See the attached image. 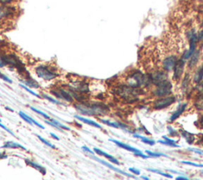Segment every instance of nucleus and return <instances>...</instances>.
<instances>
[{"instance_id": "nucleus-17", "label": "nucleus", "mask_w": 203, "mask_h": 180, "mask_svg": "<svg viewBox=\"0 0 203 180\" xmlns=\"http://www.w3.org/2000/svg\"><path fill=\"white\" fill-rule=\"evenodd\" d=\"M94 152H95L96 154H98V156H104V157H106V159H108V160H110L112 164H118V165H119V164H120L119 161H118V160H117L116 158H114V156H110V155H109V154L106 153V152H104L103 151H102V150L98 149V148H94Z\"/></svg>"}, {"instance_id": "nucleus-33", "label": "nucleus", "mask_w": 203, "mask_h": 180, "mask_svg": "<svg viewBox=\"0 0 203 180\" xmlns=\"http://www.w3.org/2000/svg\"><path fill=\"white\" fill-rule=\"evenodd\" d=\"M145 152H146L147 154H148V156H152V157H160V156H166L165 154H163V153H159V152H151V151H145Z\"/></svg>"}, {"instance_id": "nucleus-47", "label": "nucleus", "mask_w": 203, "mask_h": 180, "mask_svg": "<svg viewBox=\"0 0 203 180\" xmlns=\"http://www.w3.org/2000/svg\"><path fill=\"white\" fill-rule=\"evenodd\" d=\"M163 138L165 140H167V141H169V142H172V143H175V140H173L171 139H169L167 137H165V136H163Z\"/></svg>"}, {"instance_id": "nucleus-8", "label": "nucleus", "mask_w": 203, "mask_h": 180, "mask_svg": "<svg viewBox=\"0 0 203 180\" xmlns=\"http://www.w3.org/2000/svg\"><path fill=\"white\" fill-rule=\"evenodd\" d=\"M189 38H190V47L189 49L187 50L183 54V58L184 60H187V59H189L190 57L192 56L194 53L195 52V49H196V42L198 41V36L197 34L195 33L194 31H191L190 32V35H189Z\"/></svg>"}, {"instance_id": "nucleus-46", "label": "nucleus", "mask_w": 203, "mask_h": 180, "mask_svg": "<svg viewBox=\"0 0 203 180\" xmlns=\"http://www.w3.org/2000/svg\"><path fill=\"white\" fill-rule=\"evenodd\" d=\"M6 46V42L3 40H0V53L2 52V47Z\"/></svg>"}, {"instance_id": "nucleus-53", "label": "nucleus", "mask_w": 203, "mask_h": 180, "mask_svg": "<svg viewBox=\"0 0 203 180\" xmlns=\"http://www.w3.org/2000/svg\"><path fill=\"white\" fill-rule=\"evenodd\" d=\"M200 122H201V124L202 125V126H203V115H202V117H201V120H200Z\"/></svg>"}, {"instance_id": "nucleus-3", "label": "nucleus", "mask_w": 203, "mask_h": 180, "mask_svg": "<svg viewBox=\"0 0 203 180\" xmlns=\"http://www.w3.org/2000/svg\"><path fill=\"white\" fill-rule=\"evenodd\" d=\"M115 93L125 100L132 102L137 99L139 92L136 88H134L129 85H122L116 88Z\"/></svg>"}, {"instance_id": "nucleus-32", "label": "nucleus", "mask_w": 203, "mask_h": 180, "mask_svg": "<svg viewBox=\"0 0 203 180\" xmlns=\"http://www.w3.org/2000/svg\"><path fill=\"white\" fill-rule=\"evenodd\" d=\"M30 109H32L33 111H34L35 113H38V114H40V115H41V116H42V117H45V118H46V119H49H49H50V118H51V117H49V116L48 115V114H46V113H44V112L41 111V110H39V109H36V108L32 107V106H31Z\"/></svg>"}, {"instance_id": "nucleus-57", "label": "nucleus", "mask_w": 203, "mask_h": 180, "mask_svg": "<svg viewBox=\"0 0 203 180\" xmlns=\"http://www.w3.org/2000/svg\"><path fill=\"white\" fill-rule=\"evenodd\" d=\"M1 74H2V73H1V72H0V75H1Z\"/></svg>"}, {"instance_id": "nucleus-16", "label": "nucleus", "mask_w": 203, "mask_h": 180, "mask_svg": "<svg viewBox=\"0 0 203 180\" xmlns=\"http://www.w3.org/2000/svg\"><path fill=\"white\" fill-rule=\"evenodd\" d=\"M109 140H110V141H111V142H113V143H114V144H115L116 145H118V147H120V148H123V149L127 150V151H129V152H133L134 154L140 153V152H141L140 150L136 149V148H133V147H131V146H129V144H124V143H122V142L118 141V140H116L110 139Z\"/></svg>"}, {"instance_id": "nucleus-5", "label": "nucleus", "mask_w": 203, "mask_h": 180, "mask_svg": "<svg viewBox=\"0 0 203 180\" xmlns=\"http://www.w3.org/2000/svg\"><path fill=\"white\" fill-rule=\"evenodd\" d=\"M35 72L39 78L46 81L53 80L58 76V74L56 73L53 68H51L47 65H40L37 67L35 69Z\"/></svg>"}, {"instance_id": "nucleus-4", "label": "nucleus", "mask_w": 203, "mask_h": 180, "mask_svg": "<svg viewBox=\"0 0 203 180\" xmlns=\"http://www.w3.org/2000/svg\"><path fill=\"white\" fill-rule=\"evenodd\" d=\"M0 57L2 58L5 64H7L11 68H16L19 72L23 73L24 71H26V68H25L22 61H21L16 54H14V53H9V54L3 53L0 56Z\"/></svg>"}, {"instance_id": "nucleus-1", "label": "nucleus", "mask_w": 203, "mask_h": 180, "mask_svg": "<svg viewBox=\"0 0 203 180\" xmlns=\"http://www.w3.org/2000/svg\"><path fill=\"white\" fill-rule=\"evenodd\" d=\"M75 108L79 113L88 116L105 115L109 111L107 106L102 102H81L75 104Z\"/></svg>"}, {"instance_id": "nucleus-50", "label": "nucleus", "mask_w": 203, "mask_h": 180, "mask_svg": "<svg viewBox=\"0 0 203 180\" xmlns=\"http://www.w3.org/2000/svg\"><path fill=\"white\" fill-rule=\"evenodd\" d=\"M5 65H6V64H5V63L3 62V61L2 60V58L0 57V68H3Z\"/></svg>"}, {"instance_id": "nucleus-38", "label": "nucleus", "mask_w": 203, "mask_h": 180, "mask_svg": "<svg viewBox=\"0 0 203 180\" xmlns=\"http://www.w3.org/2000/svg\"><path fill=\"white\" fill-rule=\"evenodd\" d=\"M37 137L39 138V140H41V141L42 142L43 144H45V145L49 146V147H50L51 148H55V146L53 145V144H50V143H49V141H47L46 140L44 139V138H43V137H41L40 135H37Z\"/></svg>"}, {"instance_id": "nucleus-18", "label": "nucleus", "mask_w": 203, "mask_h": 180, "mask_svg": "<svg viewBox=\"0 0 203 180\" xmlns=\"http://www.w3.org/2000/svg\"><path fill=\"white\" fill-rule=\"evenodd\" d=\"M75 117L76 118V119L81 121V122H83V123L88 124V125H89V126H93V127L98 128V129H102V126H100L99 124H98L97 122H94V121H92V120L87 119V118H85V117H81V116H78V115H75Z\"/></svg>"}, {"instance_id": "nucleus-36", "label": "nucleus", "mask_w": 203, "mask_h": 180, "mask_svg": "<svg viewBox=\"0 0 203 180\" xmlns=\"http://www.w3.org/2000/svg\"><path fill=\"white\" fill-rule=\"evenodd\" d=\"M196 107L200 110H203V96L199 98L196 102Z\"/></svg>"}, {"instance_id": "nucleus-28", "label": "nucleus", "mask_w": 203, "mask_h": 180, "mask_svg": "<svg viewBox=\"0 0 203 180\" xmlns=\"http://www.w3.org/2000/svg\"><path fill=\"white\" fill-rule=\"evenodd\" d=\"M42 98H43V99H46V100H48V101H49V102H52V103L55 104V105L64 106L63 103H62V102H59V101H58V100H56V99H53V98L49 97V95H47L46 94H43V95H42Z\"/></svg>"}, {"instance_id": "nucleus-51", "label": "nucleus", "mask_w": 203, "mask_h": 180, "mask_svg": "<svg viewBox=\"0 0 203 180\" xmlns=\"http://www.w3.org/2000/svg\"><path fill=\"white\" fill-rule=\"evenodd\" d=\"M176 179L177 180H180V179H182V180H188L189 179V178H187V177H177L176 178Z\"/></svg>"}, {"instance_id": "nucleus-26", "label": "nucleus", "mask_w": 203, "mask_h": 180, "mask_svg": "<svg viewBox=\"0 0 203 180\" xmlns=\"http://www.w3.org/2000/svg\"><path fill=\"white\" fill-rule=\"evenodd\" d=\"M203 78V68H201V69H199L197 72L195 73L194 77V81L195 83H200L201 81V79Z\"/></svg>"}, {"instance_id": "nucleus-41", "label": "nucleus", "mask_w": 203, "mask_h": 180, "mask_svg": "<svg viewBox=\"0 0 203 180\" xmlns=\"http://www.w3.org/2000/svg\"><path fill=\"white\" fill-rule=\"evenodd\" d=\"M29 119H30L31 121H32V122H33V123L34 124L35 126H37V127L41 128V129H42V130H44V129H45V127H44V126H41V124H39L38 122H36V121H35L34 119H33L32 117H29Z\"/></svg>"}, {"instance_id": "nucleus-42", "label": "nucleus", "mask_w": 203, "mask_h": 180, "mask_svg": "<svg viewBox=\"0 0 203 180\" xmlns=\"http://www.w3.org/2000/svg\"><path fill=\"white\" fill-rule=\"evenodd\" d=\"M82 149H83L85 152H88V153L91 154V155H93L94 152H93V151H91V150L90 149V148H88V147H86V146H83V147H82Z\"/></svg>"}, {"instance_id": "nucleus-52", "label": "nucleus", "mask_w": 203, "mask_h": 180, "mask_svg": "<svg viewBox=\"0 0 203 180\" xmlns=\"http://www.w3.org/2000/svg\"><path fill=\"white\" fill-rule=\"evenodd\" d=\"M198 87L201 90V91H203V82H202V83H201V84L198 86Z\"/></svg>"}, {"instance_id": "nucleus-9", "label": "nucleus", "mask_w": 203, "mask_h": 180, "mask_svg": "<svg viewBox=\"0 0 203 180\" xmlns=\"http://www.w3.org/2000/svg\"><path fill=\"white\" fill-rule=\"evenodd\" d=\"M171 89H172V84L169 81L166 80L163 83L159 84L158 87L155 90L154 94L159 97H163L166 95L171 94Z\"/></svg>"}, {"instance_id": "nucleus-10", "label": "nucleus", "mask_w": 203, "mask_h": 180, "mask_svg": "<svg viewBox=\"0 0 203 180\" xmlns=\"http://www.w3.org/2000/svg\"><path fill=\"white\" fill-rule=\"evenodd\" d=\"M51 93H53V95H55L56 97L61 100H64L68 102H72L74 100L73 97L71 96L68 90H65L63 88H57L55 90H52Z\"/></svg>"}, {"instance_id": "nucleus-34", "label": "nucleus", "mask_w": 203, "mask_h": 180, "mask_svg": "<svg viewBox=\"0 0 203 180\" xmlns=\"http://www.w3.org/2000/svg\"><path fill=\"white\" fill-rule=\"evenodd\" d=\"M19 86H20L21 87H22V88H23V89H24V90H26V91L27 92H29V93H30L32 95H33V96H35V97L40 98V96H39V95H37V94L35 93L34 91H33L32 90L29 89L28 87H27V86L24 85V84H22V83H20V84H19Z\"/></svg>"}, {"instance_id": "nucleus-12", "label": "nucleus", "mask_w": 203, "mask_h": 180, "mask_svg": "<svg viewBox=\"0 0 203 180\" xmlns=\"http://www.w3.org/2000/svg\"><path fill=\"white\" fill-rule=\"evenodd\" d=\"M90 157L91 158V159H93V160H96L97 162H98V163H100V164H102V165H104V166L107 167V168H110V169H112V170H114V171L118 172V173H119V174H122V175H125V176H127V177H130V178H136V177H135V176L132 175L128 174L127 172H125V171H123L120 170V169H118V168H114V166H112L111 164H108L107 162H106V161H104V160H100V159L97 158V157H96V156H93V155H91V156H90Z\"/></svg>"}, {"instance_id": "nucleus-48", "label": "nucleus", "mask_w": 203, "mask_h": 180, "mask_svg": "<svg viewBox=\"0 0 203 180\" xmlns=\"http://www.w3.org/2000/svg\"><path fill=\"white\" fill-rule=\"evenodd\" d=\"M6 158H7V156H6V154L0 152V160H2V159H6Z\"/></svg>"}, {"instance_id": "nucleus-49", "label": "nucleus", "mask_w": 203, "mask_h": 180, "mask_svg": "<svg viewBox=\"0 0 203 180\" xmlns=\"http://www.w3.org/2000/svg\"><path fill=\"white\" fill-rule=\"evenodd\" d=\"M50 136H51V137H52L54 138V139L57 140H60L59 137H57V135H55V134H54V133H51Z\"/></svg>"}, {"instance_id": "nucleus-11", "label": "nucleus", "mask_w": 203, "mask_h": 180, "mask_svg": "<svg viewBox=\"0 0 203 180\" xmlns=\"http://www.w3.org/2000/svg\"><path fill=\"white\" fill-rule=\"evenodd\" d=\"M175 99L174 97H165L163 98V99H157V101L155 102L154 104H153V106H154L155 109H163V108L168 107L169 106H171V104H173L175 102Z\"/></svg>"}, {"instance_id": "nucleus-19", "label": "nucleus", "mask_w": 203, "mask_h": 180, "mask_svg": "<svg viewBox=\"0 0 203 180\" xmlns=\"http://www.w3.org/2000/svg\"><path fill=\"white\" fill-rule=\"evenodd\" d=\"M100 122H102V123L105 124V125H106V126H110V127H114L116 128V129H122V130L129 132L128 130H126V126L122 125V124L118 123V122H110V121H108V120H103V119H100Z\"/></svg>"}, {"instance_id": "nucleus-21", "label": "nucleus", "mask_w": 203, "mask_h": 180, "mask_svg": "<svg viewBox=\"0 0 203 180\" xmlns=\"http://www.w3.org/2000/svg\"><path fill=\"white\" fill-rule=\"evenodd\" d=\"M186 107H187V103H184L183 104V105H181L180 107L179 108V109H177L176 111H175V113H173L172 115L171 116V117H170V121H171V122H174L175 120H176L177 118L183 113V111L185 110Z\"/></svg>"}, {"instance_id": "nucleus-54", "label": "nucleus", "mask_w": 203, "mask_h": 180, "mask_svg": "<svg viewBox=\"0 0 203 180\" xmlns=\"http://www.w3.org/2000/svg\"><path fill=\"white\" fill-rule=\"evenodd\" d=\"M141 178H144V179H148V178H147V177H144V176H141Z\"/></svg>"}, {"instance_id": "nucleus-20", "label": "nucleus", "mask_w": 203, "mask_h": 180, "mask_svg": "<svg viewBox=\"0 0 203 180\" xmlns=\"http://www.w3.org/2000/svg\"><path fill=\"white\" fill-rule=\"evenodd\" d=\"M26 163L27 165L32 167L33 168H34L35 170H37L38 171L41 172L42 175L46 174V171H45V168H43L42 166H41V165H39V164H37V163L33 162L31 160H26Z\"/></svg>"}, {"instance_id": "nucleus-13", "label": "nucleus", "mask_w": 203, "mask_h": 180, "mask_svg": "<svg viewBox=\"0 0 203 180\" xmlns=\"http://www.w3.org/2000/svg\"><path fill=\"white\" fill-rule=\"evenodd\" d=\"M152 83L158 86L159 84L163 83L167 79V75L164 71H156L151 75Z\"/></svg>"}, {"instance_id": "nucleus-6", "label": "nucleus", "mask_w": 203, "mask_h": 180, "mask_svg": "<svg viewBox=\"0 0 203 180\" xmlns=\"http://www.w3.org/2000/svg\"><path fill=\"white\" fill-rule=\"evenodd\" d=\"M18 9L14 5H0V21L7 20L16 16Z\"/></svg>"}, {"instance_id": "nucleus-31", "label": "nucleus", "mask_w": 203, "mask_h": 180, "mask_svg": "<svg viewBox=\"0 0 203 180\" xmlns=\"http://www.w3.org/2000/svg\"><path fill=\"white\" fill-rule=\"evenodd\" d=\"M148 170L150 171L155 172V173H157V174L161 175L164 176V177H167V178H172V175H171L167 174V173H164V172H162V171H160L157 170V169H148Z\"/></svg>"}, {"instance_id": "nucleus-7", "label": "nucleus", "mask_w": 203, "mask_h": 180, "mask_svg": "<svg viewBox=\"0 0 203 180\" xmlns=\"http://www.w3.org/2000/svg\"><path fill=\"white\" fill-rule=\"evenodd\" d=\"M67 87L72 91L78 92V93L86 95L89 93L90 88L88 83L84 80H75L71 81L69 85H67Z\"/></svg>"}, {"instance_id": "nucleus-35", "label": "nucleus", "mask_w": 203, "mask_h": 180, "mask_svg": "<svg viewBox=\"0 0 203 180\" xmlns=\"http://www.w3.org/2000/svg\"><path fill=\"white\" fill-rule=\"evenodd\" d=\"M158 143H160V144H164V145H167V146H170V147H175V148H177V147H179L178 144H175V143H172V142H169V141H165L164 140H158Z\"/></svg>"}, {"instance_id": "nucleus-29", "label": "nucleus", "mask_w": 203, "mask_h": 180, "mask_svg": "<svg viewBox=\"0 0 203 180\" xmlns=\"http://www.w3.org/2000/svg\"><path fill=\"white\" fill-rule=\"evenodd\" d=\"M19 116H20V117H22V118L23 120H24L25 122H27V123H28V124H29L30 126H33V125H34V124L33 123L32 121H31V120L29 119V117L28 115H26V113H23V112L20 111L19 113Z\"/></svg>"}, {"instance_id": "nucleus-23", "label": "nucleus", "mask_w": 203, "mask_h": 180, "mask_svg": "<svg viewBox=\"0 0 203 180\" xmlns=\"http://www.w3.org/2000/svg\"><path fill=\"white\" fill-rule=\"evenodd\" d=\"M2 148H21V149L26 150V148L23 147L22 145H21L19 143H15L13 141H7L4 144V145L2 146Z\"/></svg>"}, {"instance_id": "nucleus-43", "label": "nucleus", "mask_w": 203, "mask_h": 180, "mask_svg": "<svg viewBox=\"0 0 203 180\" xmlns=\"http://www.w3.org/2000/svg\"><path fill=\"white\" fill-rule=\"evenodd\" d=\"M129 170L131 172H132L133 174L136 175H140V171L137 170V169H136V168H130Z\"/></svg>"}, {"instance_id": "nucleus-25", "label": "nucleus", "mask_w": 203, "mask_h": 180, "mask_svg": "<svg viewBox=\"0 0 203 180\" xmlns=\"http://www.w3.org/2000/svg\"><path fill=\"white\" fill-rule=\"evenodd\" d=\"M181 133H182V135H183V137L186 139V140H187L190 144H193L194 140V136L192 135V134L188 133V132L185 131V130H182Z\"/></svg>"}, {"instance_id": "nucleus-22", "label": "nucleus", "mask_w": 203, "mask_h": 180, "mask_svg": "<svg viewBox=\"0 0 203 180\" xmlns=\"http://www.w3.org/2000/svg\"><path fill=\"white\" fill-rule=\"evenodd\" d=\"M199 57H200V52L198 50L196 51V52H194V53L192 54V56L190 57L191 59H190L189 61V67L191 68L194 67L195 65L197 64L198 61L199 60Z\"/></svg>"}, {"instance_id": "nucleus-39", "label": "nucleus", "mask_w": 203, "mask_h": 180, "mask_svg": "<svg viewBox=\"0 0 203 180\" xmlns=\"http://www.w3.org/2000/svg\"><path fill=\"white\" fill-rule=\"evenodd\" d=\"M181 163H182V164H188V165H191V166L198 167V168H203V164H195V163L188 162V161H181Z\"/></svg>"}, {"instance_id": "nucleus-14", "label": "nucleus", "mask_w": 203, "mask_h": 180, "mask_svg": "<svg viewBox=\"0 0 203 180\" xmlns=\"http://www.w3.org/2000/svg\"><path fill=\"white\" fill-rule=\"evenodd\" d=\"M178 59L175 56H170L165 58V60L163 62V67L165 71H171L172 69H174L175 64H176Z\"/></svg>"}, {"instance_id": "nucleus-37", "label": "nucleus", "mask_w": 203, "mask_h": 180, "mask_svg": "<svg viewBox=\"0 0 203 180\" xmlns=\"http://www.w3.org/2000/svg\"><path fill=\"white\" fill-rule=\"evenodd\" d=\"M19 0H0V5H12Z\"/></svg>"}, {"instance_id": "nucleus-44", "label": "nucleus", "mask_w": 203, "mask_h": 180, "mask_svg": "<svg viewBox=\"0 0 203 180\" xmlns=\"http://www.w3.org/2000/svg\"><path fill=\"white\" fill-rule=\"evenodd\" d=\"M0 127L2 128V129H3V130H6V132H8L9 133H10V134H11V135H13V136H14V133H13L12 132L10 131V130H8V129H7V128H6V126H3V125H2V124L1 123V122H0Z\"/></svg>"}, {"instance_id": "nucleus-56", "label": "nucleus", "mask_w": 203, "mask_h": 180, "mask_svg": "<svg viewBox=\"0 0 203 180\" xmlns=\"http://www.w3.org/2000/svg\"><path fill=\"white\" fill-rule=\"evenodd\" d=\"M201 173H202V174H203V171H201Z\"/></svg>"}, {"instance_id": "nucleus-15", "label": "nucleus", "mask_w": 203, "mask_h": 180, "mask_svg": "<svg viewBox=\"0 0 203 180\" xmlns=\"http://www.w3.org/2000/svg\"><path fill=\"white\" fill-rule=\"evenodd\" d=\"M185 66V61L184 59H180L177 61L176 64L174 68V78L175 79H179L183 73Z\"/></svg>"}, {"instance_id": "nucleus-45", "label": "nucleus", "mask_w": 203, "mask_h": 180, "mask_svg": "<svg viewBox=\"0 0 203 180\" xmlns=\"http://www.w3.org/2000/svg\"><path fill=\"white\" fill-rule=\"evenodd\" d=\"M189 149L191 150V151H193V152H196V153H198V154L203 155V151H201V150H198V149H196V148H189Z\"/></svg>"}, {"instance_id": "nucleus-2", "label": "nucleus", "mask_w": 203, "mask_h": 180, "mask_svg": "<svg viewBox=\"0 0 203 180\" xmlns=\"http://www.w3.org/2000/svg\"><path fill=\"white\" fill-rule=\"evenodd\" d=\"M126 82L130 87L137 88L142 85H147L148 83L152 82V79H151V76L144 75L140 71H136L127 78Z\"/></svg>"}, {"instance_id": "nucleus-27", "label": "nucleus", "mask_w": 203, "mask_h": 180, "mask_svg": "<svg viewBox=\"0 0 203 180\" xmlns=\"http://www.w3.org/2000/svg\"><path fill=\"white\" fill-rule=\"evenodd\" d=\"M133 137H134L139 138V139H140L141 140H142V142H144V143H145V144H149V145H154V144H156V142H155L154 140H150V139H148V138L144 137H141V136H140V135L134 134Z\"/></svg>"}, {"instance_id": "nucleus-55", "label": "nucleus", "mask_w": 203, "mask_h": 180, "mask_svg": "<svg viewBox=\"0 0 203 180\" xmlns=\"http://www.w3.org/2000/svg\"><path fill=\"white\" fill-rule=\"evenodd\" d=\"M1 121H2V119H1V118H0V122H1Z\"/></svg>"}, {"instance_id": "nucleus-40", "label": "nucleus", "mask_w": 203, "mask_h": 180, "mask_svg": "<svg viewBox=\"0 0 203 180\" xmlns=\"http://www.w3.org/2000/svg\"><path fill=\"white\" fill-rule=\"evenodd\" d=\"M0 78H1L3 81H6V82H7V83H12V80H11L10 79H9L8 77L6 76L5 75H3V74H1V75H0Z\"/></svg>"}, {"instance_id": "nucleus-24", "label": "nucleus", "mask_w": 203, "mask_h": 180, "mask_svg": "<svg viewBox=\"0 0 203 180\" xmlns=\"http://www.w3.org/2000/svg\"><path fill=\"white\" fill-rule=\"evenodd\" d=\"M23 83L26 84V86H28L29 87L31 88H39V84L37 81H35L34 79H33L30 77H28L26 79L23 80Z\"/></svg>"}, {"instance_id": "nucleus-30", "label": "nucleus", "mask_w": 203, "mask_h": 180, "mask_svg": "<svg viewBox=\"0 0 203 180\" xmlns=\"http://www.w3.org/2000/svg\"><path fill=\"white\" fill-rule=\"evenodd\" d=\"M49 121L50 122H52L53 123H54L56 125V126H57L58 127H60V129H62V130H71V129H70L69 127H67V126H64V125H63V124H61L60 122H57V121H56L55 119H53V118H50L49 119Z\"/></svg>"}]
</instances>
